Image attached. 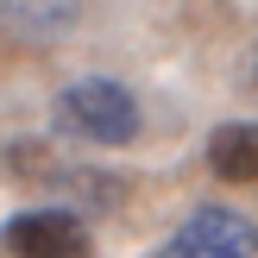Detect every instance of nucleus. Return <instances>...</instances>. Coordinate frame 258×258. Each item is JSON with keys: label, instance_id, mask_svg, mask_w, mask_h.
<instances>
[{"label": "nucleus", "instance_id": "obj_1", "mask_svg": "<svg viewBox=\"0 0 258 258\" xmlns=\"http://www.w3.org/2000/svg\"><path fill=\"white\" fill-rule=\"evenodd\" d=\"M57 120L88 145H126V139H139V101L107 76H82L57 95Z\"/></svg>", "mask_w": 258, "mask_h": 258}, {"label": "nucleus", "instance_id": "obj_2", "mask_svg": "<svg viewBox=\"0 0 258 258\" xmlns=\"http://www.w3.org/2000/svg\"><path fill=\"white\" fill-rule=\"evenodd\" d=\"M0 239H7V252H19V258H95V239H88V227L76 221L70 208L13 214Z\"/></svg>", "mask_w": 258, "mask_h": 258}, {"label": "nucleus", "instance_id": "obj_3", "mask_svg": "<svg viewBox=\"0 0 258 258\" xmlns=\"http://www.w3.org/2000/svg\"><path fill=\"white\" fill-rule=\"evenodd\" d=\"M252 252H258V227L246 214H233V208L189 214L170 233V246H164V258H252Z\"/></svg>", "mask_w": 258, "mask_h": 258}, {"label": "nucleus", "instance_id": "obj_4", "mask_svg": "<svg viewBox=\"0 0 258 258\" xmlns=\"http://www.w3.org/2000/svg\"><path fill=\"white\" fill-rule=\"evenodd\" d=\"M82 0H0V38H19V44H57L76 25Z\"/></svg>", "mask_w": 258, "mask_h": 258}, {"label": "nucleus", "instance_id": "obj_5", "mask_svg": "<svg viewBox=\"0 0 258 258\" xmlns=\"http://www.w3.org/2000/svg\"><path fill=\"white\" fill-rule=\"evenodd\" d=\"M208 170L227 176V183H252L258 176V126L252 120H233L208 139Z\"/></svg>", "mask_w": 258, "mask_h": 258}]
</instances>
